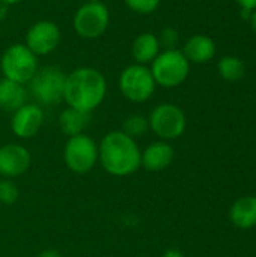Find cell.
Listing matches in <instances>:
<instances>
[{
  "mask_svg": "<svg viewBox=\"0 0 256 257\" xmlns=\"http://www.w3.org/2000/svg\"><path fill=\"white\" fill-rule=\"evenodd\" d=\"M39 257H62L60 256V253L59 251H56V250H45V251H42Z\"/></svg>",
  "mask_w": 256,
  "mask_h": 257,
  "instance_id": "obj_25",
  "label": "cell"
},
{
  "mask_svg": "<svg viewBox=\"0 0 256 257\" xmlns=\"http://www.w3.org/2000/svg\"><path fill=\"white\" fill-rule=\"evenodd\" d=\"M26 89L23 84L8 78H0V108L15 111L26 104Z\"/></svg>",
  "mask_w": 256,
  "mask_h": 257,
  "instance_id": "obj_16",
  "label": "cell"
},
{
  "mask_svg": "<svg viewBox=\"0 0 256 257\" xmlns=\"http://www.w3.org/2000/svg\"><path fill=\"white\" fill-rule=\"evenodd\" d=\"M29 151L17 143H8L0 148V175L5 178H17L27 172L30 166Z\"/></svg>",
  "mask_w": 256,
  "mask_h": 257,
  "instance_id": "obj_12",
  "label": "cell"
},
{
  "mask_svg": "<svg viewBox=\"0 0 256 257\" xmlns=\"http://www.w3.org/2000/svg\"><path fill=\"white\" fill-rule=\"evenodd\" d=\"M98 157L107 173L113 176H130L140 167L142 154L134 139L122 131H112L103 137Z\"/></svg>",
  "mask_w": 256,
  "mask_h": 257,
  "instance_id": "obj_2",
  "label": "cell"
},
{
  "mask_svg": "<svg viewBox=\"0 0 256 257\" xmlns=\"http://www.w3.org/2000/svg\"><path fill=\"white\" fill-rule=\"evenodd\" d=\"M107 92V83L104 75L91 66L74 69L66 75L63 101L68 107L91 113L103 101Z\"/></svg>",
  "mask_w": 256,
  "mask_h": 257,
  "instance_id": "obj_1",
  "label": "cell"
},
{
  "mask_svg": "<svg viewBox=\"0 0 256 257\" xmlns=\"http://www.w3.org/2000/svg\"><path fill=\"white\" fill-rule=\"evenodd\" d=\"M44 123V111L36 104H24L14 111L11 128L20 139L33 137Z\"/></svg>",
  "mask_w": 256,
  "mask_h": 257,
  "instance_id": "obj_11",
  "label": "cell"
},
{
  "mask_svg": "<svg viewBox=\"0 0 256 257\" xmlns=\"http://www.w3.org/2000/svg\"><path fill=\"white\" fill-rule=\"evenodd\" d=\"M157 38H158L160 47H163L164 50H177V47L180 44V35L172 27L163 29L160 36H157Z\"/></svg>",
  "mask_w": 256,
  "mask_h": 257,
  "instance_id": "obj_23",
  "label": "cell"
},
{
  "mask_svg": "<svg viewBox=\"0 0 256 257\" xmlns=\"http://www.w3.org/2000/svg\"><path fill=\"white\" fill-rule=\"evenodd\" d=\"M231 221L240 229H250L256 226V197L244 196L238 199L231 208Z\"/></svg>",
  "mask_w": 256,
  "mask_h": 257,
  "instance_id": "obj_17",
  "label": "cell"
},
{
  "mask_svg": "<svg viewBox=\"0 0 256 257\" xmlns=\"http://www.w3.org/2000/svg\"><path fill=\"white\" fill-rule=\"evenodd\" d=\"M3 77L20 84L30 83L38 71V56H35L24 44L9 45L0 60Z\"/></svg>",
  "mask_w": 256,
  "mask_h": 257,
  "instance_id": "obj_4",
  "label": "cell"
},
{
  "mask_svg": "<svg viewBox=\"0 0 256 257\" xmlns=\"http://www.w3.org/2000/svg\"><path fill=\"white\" fill-rule=\"evenodd\" d=\"M155 86L151 69L145 65L133 63L119 75V90L131 102L148 101L154 95Z\"/></svg>",
  "mask_w": 256,
  "mask_h": 257,
  "instance_id": "obj_6",
  "label": "cell"
},
{
  "mask_svg": "<svg viewBox=\"0 0 256 257\" xmlns=\"http://www.w3.org/2000/svg\"><path fill=\"white\" fill-rule=\"evenodd\" d=\"M249 23H250V27H252V30H253V33L256 35V9L252 12V15H250V20H249Z\"/></svg>",
  "mask_w": 256,
  "mask_h": 257,
  "instance_id": "obj_26",
  "label": "cell"
},
{
  "mask_svg": "<svg viewBox=\"0 0 256 257\" xmlns=\"http://www.w3.org/2000/svg\"><path fill=\"white\" fill-rule=\"evenodd\" d=\"M62 35L56 23L48 20L36 21L26 33V47L35 56H45L54 51L60 44Z\"/></svg>",
  "mask_w": 256,
  "mask_h": 257,
  "instance_id": "obj_10",
  "label": "cell"
},
{
  "mask_svg": "<svg viewBox=\"0 0 256 257\" xmlns=\"http://www.w3.org/2000/svg\"><path fill=\"white\" fill-rule=\"evenodd\" d=\"M124 2L133 12L140 15H149L155 12L161 3V0H124Z\"/></svg>",
  "mask_w": 256,
  "mask_h": 257,
  "instance_id": "obj_21",
  "label": "cell"
},
{
  "mask_svg": "<svg viewBox=\"0 0 256 257\" xmlns=\"http://www.w3.org/2000/svg\"><path fill=\"white\" fill-rule=\"evenodd\" d=\"M6 14H8V9H6V6L5 5H0V21L6 17Z\"/></svg>",
  "mask_w": 256,
  "mask_h": 257,
  "instance_id": "obj_28",
  "label": "cell"
},
{
  "mask_svg": "<svg viewBox=\"0 0 256 257\" xmlns=\"http://www.w3.org/2000/svg\"><path fill=\"white\" fill-rule=\"evenodd\" d=\"M149 128V122L145 116L142 114H131L125 119L122 125V133L130 136L131 139L143 136Z\"/></svg>",
  "mask_w": 256,
  "mask_h": 257,
  "instance_id": "obj_20",
  "label": "cell"
},
{
  "mask_svg": "<svg viewBox=\"0 0 256 257\" xmlns=\"http://www.w3.org/2000/svg\"><path fill=\"white\" fill-rule=\"evenodd\" d=\"M86 2H103V0H86Z\"/></svg>",
  "mask_w": 256,
  "mask_h": 257,
  "instance_id": "obj_29",
  "label": "cell"
},
{
  "mask_svg": "<svg viewBox=\"0 0 256 257\" xmlns=\"http://www.w3.org/2000/svg\"><path fill=\"white\" fill-rule=\"evenodd\" d=\"M110 24V12L103 2H86L81 5L72 20L74 30L84 39L100 38Z\"/></svg>",
  "mask_w": 256,
  "mask_h": 257,
  "instance_id": "obj_7",
  "label": "cell"
},
{
  "mask_svg": "<svg viewBox=\"0 0 256 257\" xmlns=\"http://www.w3.org/2000/svg\"><path fill=\"white\" fill-rule=\"evenodd\" d=\"M174 160V149L164 140L151 143L142 154L140 164L148 172H158L166 169Z\"/></svg>",
  "mask_w": 256,
  "mask_h": 257,
  "instance_id": "obj_14",
  "label": "cell"
},
{
  "mask_svg": "<svg viewBox=\"0 0 256 257\" xmlns=\"http://www.w3.org/2000/svg\"><path fill=\"white\" fill-rule=\"evenodd\" d=\"M89 114L91 113H84V111L68 107L66 110L62 111V114L59 117L60 130L69 137L83 134L84 126H88V123H89Z\"/></svg>",
  "mask_w": 256,
  "mask_h": 257,
  "instance_id": "obj_18",
  "label": "cell"
},
{
  "mask_svg": "<svg viewBox=\"0 0 256 257\" xmlns=\"http://www.w3.org/2000/svg\"><path fill=\"white\" fill-rule=\"evenodd\" d=\"M63 158L68 169L74 173H88L98 160V146L94 139L86 134L72 136L65 145Z\"/></svg>",
  "mask_w": 256,
  "mask_h": 257,
  "instance_id": "obj_8",
  "label": "cell"
},
{
  "mask_svg": "<svg viewBox=\"0 0 256 257\" xmlns=\"http://www.w3.org/2000/svg\"><path fill=\"white\" fill-rule=\"evenodd\" d=\"M18 200V188L14 182L3 179L0 181V202L5 205H12Z\"/></svg>",
  "mask_w": 256,
  "mask_h": 257,
  "instance_id": "obj_22",
  "label": "cell"
},
{
  "mask_svg": "<svg viewBox=\"0 0 256 257\" xmlns=\"http://www.w3.org/2000/svg\"><path fill=\"white\" fill-rule=\"evenodd\" d=\"M148 122H149L151 130L164 142L175 140L180 136H183V133L186 131V125H187L184 111L178 105L167 104V102L157 105L152 110Z\"/></svg>",
  "mask_w": 256,
  "mask_h": 257,
  "instance_id": "obj_9",
  "label": "cell"
},
{
  "mask_svg": "<svg viewBox=\"0 0 256 257\" xmlns=\"http://www.w3.org/2000/svg\"><path fill=\"white\" fill-rule=\"evenodd\" d=\"M181 51L190 63H208L216 56V42L207 35H193Z\"/></svg>",
  "mask_w": 256,
  "mask_h": 257,
  "instance_id": "obj_13",
  "label": "cell"
},
{
  "mask_svg": "<svg viewBox=\"0 0 256 257\" xmlns=\"http://www.w3.org/2000/svg\"><path fill=\"white\" fill-rule=\"evenodd\" d=\"M160 42L157 35L151 32L140 33L131 44V56L136 63L139 65H148L152 63V60L158 56L160 53Z\"/></svg>",
  "mask_w": 256,
  "mask_h": 257,
  "instance_id": "obj_15",
  "label": "cell"
},
{
  "mask_svg": "<svg viewBox=\"0 0 256 257\" xmlns=\"http://www.w3.org/2000/svg\"><path fill=\"white\" fill-rule=\"evenodd\" d=\"M219 74L226 81H240L246 74L244 62L237 56H225L217 65Z\"/></svg>",
  "mask_w": 256,
  "mask_h": 257,
  "instance_id": "obj_19",
  "label": "cell"
},
{
  "mask_svg": "<svg viewBox=\"0 0 256 257\" xmlns=\"http://www.w3.org/2000/svg\"><path fill=\"white\" fill-rule=\"evenodd\" d=\"M66 74L57 66L38 69L30 80V92L42 105H57L63 99Z\"/></svg>",
  "mask_w": 256,
  "mask_h": 257,
  "instance_id": "obj_5",
  "label": "cell"
},
{
  "mask_svg": "<svg viewBox=\"0 0 256 257\" xmlns=\"http://www.w3.org/2000/svg\"><path fill=\"white\" fill-rule=\"evenodd\" d=\"M241 9H246V11H255L256 9V0H235Z\"/></svg>",
  "mask_w": 256,
  "mask_h": 257,
  "instance_id": "obj_24",
  "label": "cell"
},
{
  "mask_svg": "<svg viewBox=\"0 0 256 257\" xmlns=\"http://www.w3.org/2000/svg\"><path fill=\"white\" fill-rule=\"evenodd\" d=\"M151 74L155 84L161 87H177L190 74V62L181 50H164L151 63Z\"/></svg>",
  "mask_w": 256,
  "mask_h": 257,
  "instance_id": "obj_3",
  "label": "cell"
},
{
  "mask_svg": "<svg viewBox=\"0 0 256 257\" xmlns=\"http://www.w3.org/2000/svg\"><path fill=\"white\" fill-rule=\"evenodd\" d=\"M23 0H0V5H5V6H11V5H17Z\"/></svg>",
  "mask_w": 256,
  "mask_h": 257,
  "instance_id": "obj_27",
  "label": "cell"
}]
</instances>
